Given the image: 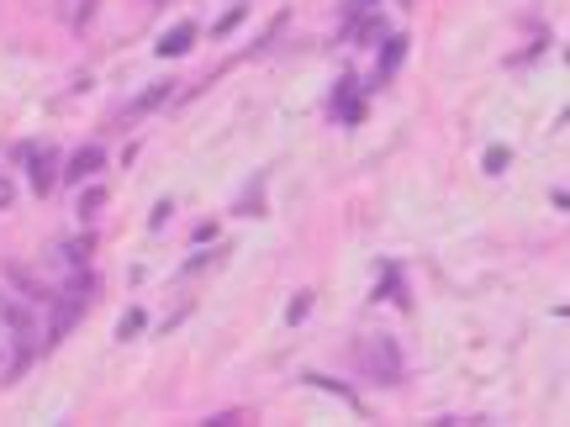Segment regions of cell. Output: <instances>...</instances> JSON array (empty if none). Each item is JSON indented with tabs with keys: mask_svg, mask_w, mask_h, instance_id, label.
<instances>
[{
	"mask_svg": "<svg viewBox=\"0 0 570 427\" xmlns=\"http://www.w3.org/2000/svg\"><path fill=\"white\" fill-rule=\"evenodd\" d=\"M190 43H196V26L180 22L175 32H169V38H159V53H165V58H180V53H186Z\"/></svg>",
	"mask_w": 570,
	"mask_h": 427,
	"instance_id": "cell-4",
	"label": "cell"
},
{
	"mask_svg": "<svg viewBox=\"0 0 570 427\" xmlns=\"http://www.w3.org/2000/svg\"><path fill=\"white\" fill-rule=\"evenodd\" d=\"M27 169H32V185L48 190L53 185V148H32V153H27Z\"/></svg>",
	"mask_w": 570,
	"mask_h": 427,
	"instance_id": "cell-3",
	"label": "cell"
},
{
	"mask_svg": "<svg viewBox=\"0 0 570 427\" xmlns=\"http://www.w3.org/2000/svg\"><path fill=\"white\" fill-rule=\"evenodd\" d=\"M138 332H142V311H138V307H133V311H127V317H122V328H117V338H138Z\"/></svg>",
	"mask_w": 570,
	"mask_h": 427,
	"instance_id": "cell-8",
	"label": "cell"
},
{
	"mask_svg": "<svg viewBox=\"0 0 570 427\" xmlns=\"http://www.w3.org/2000/svg\"><path fill=\"white\" fill-rule=\"evenodd\" d=\"M0 349H11V370H22L27 359L38 354V322L11 296H0Z\"/></svg>",
	"mask_w": 570,
	"mask_h": 427,
	"instance_id": "cell-1",
	"label": "cell"
},
{
	"mask_svg": "<svg viewBox=\"0 0 570 427\" xmlns=\"http://www.w3.org/2000/svg\"><path fill=\"white\" fill-rule=\"evenodd\" d=\"M101 201H106L101 190H85V216H95V212H101Z\"/></svg>",
	"mask_w": 570,
	"mask_h": 427,
	"instance_id": "cell-9",
	"label": "cell"
},
{
	"mask_svg": "<svg viewBox=\"0 0 570 427\" xmlns=\"http://www.w3.org/2000/svg\"><path fill=\"white\" fill-rule=\"evenodd\" d=\"M6 206H11V185L0 180V212H6Z\"/></svg>",
	"mask_w": 570,
	"mask_h": 427,
	"instance_id": "cell-11",
	"label": "cell"
},
{
	"mask_svg": "<svg viewBox=\"0 0 570 427\" xmlns=\"http://www.w3.org/2000/svg\"><path fill=\"white\" fill-rule=\"evenodd\" d=\"M101 164H106V153H101V148H80V153L70 159V180H85V174H95Z\"/></svg>",
	"mask_w": 570,
	"mask_h": 427,
	"instance_id": "cell-5",
	"label": "cell"
},
{
	"mask_svg": "<svg viewBox=\"0 0 570 427\" xmlns=\"http://www.w3.org/2000/svg\"><path fill=\"white\" fill-rule=\"evenodd\" d=\"M359 364H365V375H376L380 385H397V380H402V349H397L386 332L359 343Z\"/></svg>",
	"mask_w": 570,
	"mask_h": 427,
	"instance_id": "cell-2",
	"label": "cell"
},
{
	"mask_svg": "<svg viewBox=\"0 0 570 427\" xmlns=\"http://www.w3.org/2000/svg\"><path fill=\"white\" fill-rule=\"evenodd\" d=\"M486 169H492V174H497V169H507V153H502V148H492V153H486Z\"/></svg>",
	"mask_w": 570,
	"mask_h": 427,
	"instance_id": "cell-10",
	"label": "cell"
},
{
	"mask_svg": "<svg viewBox=\"0 0 570 427\" xmlns=\"http://www.w3.org/2000/svg\"><path fill=\"white\" fill-rule=\"evenodd\" d=\"M402 38H391V43H386V53H380V79H386V74H397V64H402Z\"/></svg>",
	"mask_w": 570,
	"mask_h": 427,
	"instance_id": "cell-7",
	"label": "cell"
},
{
	"mask_svg": "<svg viewBox=\"0 0 570 427\" xmlns=\"http://www.w3.org/2000/svg\"><path fill=\"white\" fill-rule=\"evenodd\" d=\"M165 95H169V85H154V90H148V95H138V100L127 106V117H142V111H154V106H159Z\"/></svg>",
	"mask_w": 570,
	"mask_h": 427,
	"instance_id": "cell-6",
	"label": "cell"
}]
</instances>
